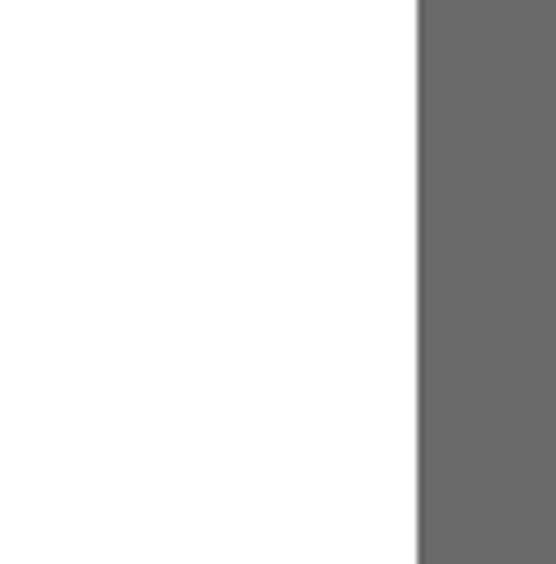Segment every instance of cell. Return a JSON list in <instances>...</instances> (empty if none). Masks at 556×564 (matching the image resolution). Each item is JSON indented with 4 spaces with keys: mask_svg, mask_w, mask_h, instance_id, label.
I'll use <instances>...</instances> for the list:
<instances>
[]
</instances>
